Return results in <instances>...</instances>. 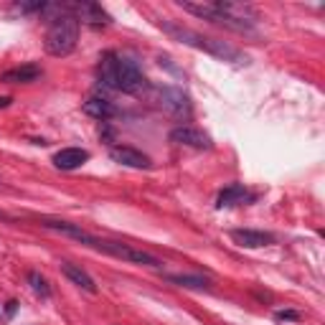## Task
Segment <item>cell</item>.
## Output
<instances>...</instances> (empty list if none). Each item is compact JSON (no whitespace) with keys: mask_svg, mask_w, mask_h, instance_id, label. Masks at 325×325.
<instances>
[{"mask_svg":"<svg viewBox=\"0 0 325 325\" xmlns=\"http://www.w3.org/2000/svg\"><path fill=\"white\" fill-rule=\"evenodd\" d=\"M61 272L66 274L71 282L76 285V287H81L84 292H89V295H97V285H94V279L86 274L81 267H76V264H71V262H61Z\"/></svg>","mask_w":325,"mask_h":325,"instance_id":"15","label":"cell"},{"mask_svg":"<svg viewBox=\"0 0 325 325\" xmlns=\"http://www.w3.org/2000/svg\"><path fill=\"white\" fill-rule=\"evenodd\" d=\"M117 54L115 51H104L99 59V66H97V79L104 89H112L117 92Z\"/></svg>","mask_w":325,"mask_h":325,"instance_id":"10","label":"cell"},{"mask_svg":"<svg viewBox=\"0 0 325 325\" xmlns=\"http://www.w3.org/2000/svg\"><path fill=\"white\" fill-rule=\"evenodd\" d=\"M86 247H92L97 252H104L115 259H122V262H130V264H140V267H153V269H160L163 262L158 257H153L150 252H142L132 244H125V242H112V239H97V236L89 234L86 239Z\"/></svg>","mask_w":325,"mask_h":325,"instance_id":"3","label":"cell"},{"mask_svg":"<svg viewBox=\"0 0 325 325\" xmlns=\"http://www.w3.org/2000/svg\"><path fill=\"white\" fill-rule=\"evenodd\" d=\"M158 26H160L163 33H168L173 41L186 43V46H191V49L206 51V54L221 59V61H229V64H249V56L242 54L239 49H234L231 43H226V41L211 38V36H201V33L191 31V28H183V26H178V23H170V20H160Z\"/></svg>","mask_w":325,"mask_h":325,"instance_id":"1","label":"cell"},{"mask_svg":"<svg viewBox=\"0 0 325 325\" xmlns=\"http://www.w3.org/2000/svg\"><path fill=\"white\" fill-rule=\"evenodd\" d=\"M10 104H13V97H0V110H5Z\"/></svg>","mask_w":325,"mask_h":325,"instance_id":"22","label":"cell"},{"mask_svg":"<svg viewBox=\"0 0 325 325\" xmlns=\"http://www.w3.org/2000/svg\"><path fill=\"white\" fill-rule=\"evenodd\" d=\"M43 76V69L36 66V64H23V66H15L0 74V81L3 84H33Z\"/></svg>","mask_w":325,"mask_h":325,"instance_id":"13","label":"cell"},{"mask_svg":"<svg viewBox=\"0 0 325 325\" xmlns=\"http://www.w3.org/2000/svg\"><path fill=\"white\" fill-rule=\"evenodd\" d=\"M71 10H74L81 20L92 23V26H107V23H110V15H107L99 5H94V3H76V5H71ZM79 18H76V20H79Z\"/></svg>","mask_w":325,"mask_h":325,"instance_id":"16","label":"cell"},{"mask_svg":"<svg viewBox=\"0 0 325 325\" xmlns=\"http://www.w3.org/2000/svg\"><path fill=\"white\" fill-rule=\"evenodd\" d=\"M89 158H92L89 150H84V147H61L59 153L54 155V165L59 170H76Z\"/></svg>","mask_w":325,"mask_h":325,"instance_id":"11","label":"cell"},{"mask_svg":"<svg viewBox=\"0 0 325 325\" xmlns=\"http://www.w3.org/2000/svg\"><path fill=\"white\" fill-rule=\"evenodd\" d=\"M165 279L170 285H178V287H188V290H208L211 282L206 277L198 274H165Z\"/></svg>","mask_w":325,"mask_h":325,"instance_id":"18","label":"cell"},{"mask_svg":"<svg viewBox=\"0 0 325 325\" xmlns=\"http://www.w3.org/2000/svg\"><path fill=\"white\" fill-rule=\"evenodd\" d=\"M168 140L173 145H183V147H193V150H211L213 142L211 137L198 127H191V125H178L168 132Z\"/></svg>","mask_w":325,"mask_h":325,"instance_id":"7","label":"cell"},{"mask_svg":"<svg viewBox=\"0 0 325 325\" xmlns=\"http://www.w3.org/2000/svg\"><path fill=\"white\" fill-rule=\"evenodd\" d=\"M79 41V20L76 15L66 13V15H56L54 23L49 26L46 36H43V49L51 56H69L76 49Z\"/></svg>","mask_w":325,"mask_h":325,"instance_id":"2","label":"cell"},{"mask_svg":"<svg viewBox=\"0 0 325 325\" xmlns=\"http://www.w3.org/2000/svg\"><path fill=\"white\" fill-rule=\"evenodd\" d=\"M244 201H254V196H249L247 188L242 183H231L229 188H224L216 198V206L219 208H229V206H236V203H244Z\"/></svg>","mask_w":325,"mask_h":325,"instance_id":"14","label":"cell"},{"mask_svg":"<svg viewBox=\"0 0 325 325\" xmlns=\"http://www.w3.org/2000/svg\"><path fill=\"white\" fill-rule=\"evenodd\" d=\"M41 226L43 229H51V231H59V234H64V236H69V239H76V242H81V244H86V239H89V234H86L84 229H79V226H74V224H66V221H41Z\"/></svg>","mask_w":325,"mask_h":325,"instance_id":"17","label":"cell"},{"mask_svg":"<svg viewBox=\"0 0 325 325\" xmlns=\"http://www.w3.org/2000/svg\"><path fill=\"white\" fill-rule=\"evenodd\" d=\"M15 310H18V302H15V300H10V302H8V305H5V315L10 318V315H13Z\"/></svg>","mask_w":325,"mask_h":325,"instance_id":"21","label":"cell"},{"mask_svg":"<svg viewBox=\"0 0 325 325\" xmlns=\"http://www.w3.org/2000/svg\"><path fill=\"white\" fill-rule=\"evenodd\" d=\"M110 158L115 163L125 165V168H135V170H147L150 165H153L145 153H140V150L130 147V145H115V147H110Z\"/></svg>","mask_w":325,"mask_h":325,"instance_id":"9","label":"cell"},{"mask_svg":"<svg viewBox=\"0 0 325 325\" xmlns=\"http://www.w3.org/2000/svg\"><path fill=\"white\" fill-rule=\"evenodd\" d=\"M147 89V79L132 59H117V92L125 94H142Z\"/></svg>","mask_w":325,"mask_h":325,"instance_id":"6","label":"cell"},{"mask_svg":"<svg viewBox=\"0 0 325 325\" xmlns=\"http://www.w3.org/2000/svg\"><path fill=\"white\" fill-rule=\"evenodd\" d=\"M274 320H279V323H282V320H285V323H287V320H290V323H297V320H300V313H297V310H277V313H274Z\"/></svg>","mask_w":325,"mask_h":325,"instance_id":"20","label":"cell"},{"mask_svg":"<svg viewBox=\"0 0 325 325\" xmlns=\"http://www.w3.org/2000/svg\"><path fill=\"white\" fill-rule=\"evenodd\" d=\"M81 110H84V115H89L92 120H102V122H107V120H112V117L120 115V110L107 97H89L81 104Z\"/></svg>","mask_w":325,"mask_h":325,"instance_id":"12","label":"cell"},{"mask_svg":"<svg viewBox=\"0 0 325 325\" xmlns=\"http://www.w3.org/2000/svg\"><path fill=\"white\" fill-rule=\"evenodd\" d=\"M155 102L158 107L173 120H188L193 107H191V99L183 89L178 86H158L155 89Z\"/></svg>","mask_w":325,"mask_h":325,"instance_id":"5","label":"cell"},{"mask_svg":"<svg viewBox=\"0 0 325 325\" xmlns=\"http://www.w3.org/2000/svg\"><path fill=\"white\" fill-rule=\"evenodd\" d=\"M181 8L191 15H196V18H203L208 20V23L213 26H221V28H229L234 33H244V36H254L257 28L254 23H244V20H234L229 18L226 13H221L219 8H216V3H181Z\"/></svg>","mask_w":325,"mask_h":325,"instance_id":"4","label":"cell"},{"mask_svg":"<svg viewBox=\"0 0 325 325\" xmlns=\"http://www.w3.org/2000/svg\"><path fill=\"white\" fill-rule=\"evenodd\" d=\"M229 236H231L234 244H239V247H244V249H259V247L274 244V234L259 231V229H231Z\"/></svg>","mask_w":325,"mask_h":325,"instance_id":"8","label":"cell"},{"mask_svg":"<svg viewBox=\"0 0 325 325\" xmlns=\"http://www.w3.org/2000/svg\"><path fill=\"white\" fill-rule=\"evenodd\" d=\"M28 282H31V287H33L36 295H41V297H51L49 282H46V279H43L38 272H28Z\"/></svg>","mask_w":325,"mask_h":325,"instance_id":"19","label":"cell"}]
</instances>
